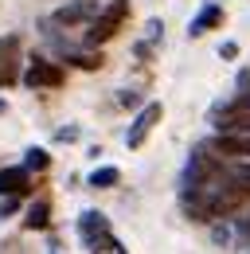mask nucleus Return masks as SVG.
<instances>
[{
	"label": "nucleus",
	"instance_id": "1",
	"mask_svg": "<svg viewBox=\"0 0 250 254\" xmlns=\"http://www.w3.org/2000/svg\"><path fill=\"white\" fill-rule=\"evenodd\" d=\"M180 203H184V211L195 223H219V219L239 215L243 207H250V188L239 184V180H231L227 176V164H223V172H219L215 180H207L203 188L180 195Z\"/></svg>",
	"mask_w": 250,
	"mask_h": 254
},
{
	"label": "nucleus",
	"instance_id": "2",
	"mask_svg": "<svg viewBox=\"0 0 250 254\" xmlns=\"http://www.w3.org/2000/svg\"><path fill=\"white\" fill-rule=\"evenodd\" d=\"M78 239H82V247L90 254H114L122 247L118 235H114V227H110V219H106V211H98V207H86L78 215Z\"/></svg>",
	"mask_w": 250,
	"mask_h": 254
},
{
	"label": "nucleus",
	"instance_id": "3",
	"mask_svg": "<svg viewBox=\"0 0 250 254\" xmlns=\"http://www.w3.org/2000/svg\"><path fill=\"white\" fill-rule=\"evenodd\" d=\"M125 20H129V0H110V4H102V12L94 16L90 24H86V32H82V47H102V43H110L114 35L122 32Z\"/></svg>",
	"mask_w": 250,
	"mask_h": 254
},
{
	"label": "nucleus",
	"instance_id": "4",
	"mask_svg": "<svg viewBox=\"0 0 250 254\" xmlns=\"http://www.w3.org/2000/svg\"><path fill=\"white\" fill-rule=\"evenodd\" d=\"M20 82L28 86V90H59L62 82H66V70L62 63L55 59H31L24 66V74H20Z\"/></svg>",
	"mask_w": 250,
	"mask_h": 254
},
{
	"label": "nucleus",
	"instance_id": "5",
	"mask_svg": "<svg viewBox=\"0 0 250 254\" xmlns=\"http://www.w3.org/2000/svg\"><path fill=\"white\" fill-rule=\"evenodd\" d=\"M211 239H215L219 247L250 251V211L243 207L239 215H231V219H219L215 227H211Z\"/></svg>",
	"mask_w": 250,
	"mask_h": 254
},
{
	"label": "nucleus",
	"instance_id": "6",
	"mask_svg": "<svg viewBox=\"0 0 250 254\" xmlns=\"http://www.w3.org/2000/svg\"><path fill=\"white\" fill-rule=\"evenodd\" d=\"M160 118H164V106H160V102H145V106L137 110L129 133H125V145H129V149H141V145L149 141V133L160 126Z\"/></svg>",
	"mask_w": 250,
	"mask_h": 254
},
{
	"label": "nucleus",
	"instance_id": "7",
	"mask_svg": "<svg viewBox=\"0 0 250 254\" xmlns=\"http://www.w3.org/2000/svg\"><path fill=\"white\" fill-rule=\"evenodd\" d=\"M211 126H215V133H250V110L231 98L211 110Z\"/></svg>",
	"mask_w": 250,
	"mask_h": 254
},
{
	"label": "nucleus",
	"instance_id": "8",
	"mask_svg": "<svg viewBox=\"0 0 250 254\" xmlns=\"http://www.w3.org/2000/svg\"><path fill=\"white\" fill-rule=\"evenodd\" d=\"M98 12H102V4H98V0H70V4L55 8L51 24H55V28H86Z\"/></svg>",
	"mask_w": 250,
	"mask_h": 254
},
{
	"label": "nucleus",
	"instance_id": "9",
	"mask_svg": "<svg viewBox=\"0 0 250 254\" xmlns=\"http://www.w3.org/2000/svg\"><path fill=\"white\" fill-rule=\"evenodd\" d=\"M20 35H0V90L20 82Z\"/></svg>",
	"mask_w": 250,
	"mask_h": 254
},
{
	"label": "nucleus",
	"instance_id": "10",
	"mask_svg": "<svg viewBox=\"0 0 250 254\" xmlns=\"http://www.w3.org/2000/svg\"><path fill=\"white\" fill-rule=\"evenodd\" d=\"M207 149L215 157H239V160H250V133H215L207 141Z\"/></svg>",
	"mask_w": 250,
	"mask_h": 254
},
{
	"label": "nucleus",
	"instance_id": "11",
	"mask_svg": "<svg viewBox=\"0 0 250 254\" xmlns=\"http://www.w3.org/2000/svg\"><path fill=\"white\" fill-rule=\"evenodd\" d=\"M31 172L24 164H0V195H28Z\"/></svg>",
	"mask_w": 250,
	"mask_h": 254
},
{
	"label": "nucleus",
	"instance_id": "12",
	"mask_svg": "<svg viewBox=\"0 0 250 254\" xmlns=\"http://www.w3.org/2000/svg\"><path fill=\"white\" fill-rule=\"evenodd\" d=\"M59 59L70 63V66H78V70H102V63H106L98 47H62Z\"/></svg>",
	"mask_w": 250,
	"mask_h": 254
},
{
	"label": "nucleus",
	"instance_id": "13",
	"mask_svg": "<svg viewBox=\"0 0 250 254\" xmlns=\"http://www.w3.org/2000/svg\"><path fill=\"white\" fill-rule=\"evenodd\" d=\"M219 24H223V4L207 0V4L199 8V16L188 24V35H191V39H199L203 32H211V28H219Z\"/></svg>",
	"mask_w": 250,
	"mask_h": 254
},
{
	"label": "nucleus",
	"instance_id": "14",
	"mask_svg": "<svg viewBox=\"0 0 250 254\" xmlns=\"http://www.w3.org/2000/svg\"><path fill=\"white\" fill-rule=\"evenodd\" d=\"M24 227L28 231H47L51 227V199H35L24 215Z\"/></svg>",
	"mask_w": 250,
	"mask_h": 254
},
{
	"label": "nucleus",
	"instance_id": "15",
	"mask_svg": "<svg viewBox=\"0 0 250 254\" xmlns=\"http://www.w3.org/2000/svg\"><path fill=\"white\" fill-rule=\"evenodd\" d=\"M118 180H122V172H118L114 164H102V168H94L90 176H86L90 188H118Z\"/></svg>",
	"mask_w": 250,
	"mask_h": 254
},
{
	"label": "nucleus",
	"instance_id": "16",
	"mask_svg": "<svg viewBox=\"0 0 250 254\" xmlns=\"http://www.w3.org/2000/svg\"><path fill=\"white\" fill-rule=\"evenodd\" d=\"M24 168H28V172H47V168H51V153L39 149V145H31L28 153H24Z\"/></svg>",
	"mask_w": 250,
	"mask_h": 254
},
{
	"label": "nucleus",
	"instance_id": "17",
	"mask_svg": "<svg viewBox=\"0 0 250 254\" xmlns=\"http://www.w3.org/2000/svg\"><path fill=\"white\" fill-rule=\"evenodd\" d=\"M235 102L250 110V70H239V78H235Z\"/></svg>",
	"mask_w": 250,
	"mask_h": 254
},
{
	"label": "nucleus",
	"instance_id": "18",
	"mask_svg": "<svg viewBox=\"0 0 250 254\" xmlns=\"http://www.w3.org/2000/svg\"><path fill=\"white\" fill-rule=\"evenodd\" d=\"M227 176L250 188V160H235V164H227Z\"/></svg>",
	"mask_w": 250,
	"mask_h": 254
},
{
	"label": "nucleus",
	"instance_id": "19",
	"mask_svg": "<svg viewBox=\"0 0 250 254\" xmlns=\"http://www.w3.org/2000/svg\"><path fill=\"white\" fill-rule=\"evenodd\" d=\"M20 211V195H0V219H12Z\"/></svg>",
	"mask_w": 250,
	"mask_h": 254
},
{
	"label": "nucleus",
	"instance_id": "20",
	"mask_svg": "<svg viewBox=\"0 0 250 254\" xmlns=\"http://www.w3.org/2000/svg\"><path fill=\"white\" fill-rule=\"evenodd\" d=\"M118 106H129V110H141L145 102H141V94H137V90H122V94H118Z\"/></svg>",
	"mask_w": 250,
	"mask_h": 254
},
{
	"label": "nucleus",
	"instance_id": "21",
	"mask_svg": "<svg viewBox=\"0 0 250 254\" xmlns=\"http://www.w3.org/2000/svg\"><path fill=\"white\" fill-rule=\"evenodd\" d=\"M219 59H239V43L235 39H223L219 43Z\"/></svg>",
	"mask_w": 250,
	"mask_h": 254
},
{
	"label": "nucleus",
	"instance_id": "22",
	"mask_svg": "<svg viewBox=\"0 0 250 254\" xmlns=\"http://www.w3.org/2000/svg\"><path fill=\"white\" fill-rule=\"evenodd\" d=\"M55 141H62V145H70V141H78V126H62L59 133H55Z\"/></svg>",
	"mask_w": 250,
	"mask_h": 254
},
{
	"label": "nucleus",
	"instance_id": "23",
	"mask_svg": "<svg viewBox=\"0 0 250 254\" xmlns=\"http://www.w3.org/2000/svg\"><path fill=\"white\" fill-rule=\"evenodd\" d=\"M145 35H149V43H156V39L164 35V24H160V20H149V24H145Z\"/></svg>",
	"mask_w": 250,
	"mask_h": 254
},
{
	"label": "nucleus",
	"instance_id": "24",
	"mask_svg": "<svg viewBox=\"0 0 250 254\" xmlns=\"http://www.w3.org/2000/svg\"><path fill=\"white\" fill-rule=\"evenodd\" d=\"M133 51H137V59H149V55H153V43H145V39H141Z\"/></svg>",
	"mask_w": 250,
	"mask_h": 254
},
{
	"label": "nucleus",
	"instance_id": "25",
	"mask_svg": "<svg viewBox=\"0 0 250 254\" xmlns=\"http://www.w3.org/2000/svg\"><path fill=\"white\" fill-rule=\"evenodd\" d=\"M4 110H8V106H4V102H0V114H4Z\"/></svg>",
	"mask_w": 250,
	"mask_h": 254
}]
</instances>
